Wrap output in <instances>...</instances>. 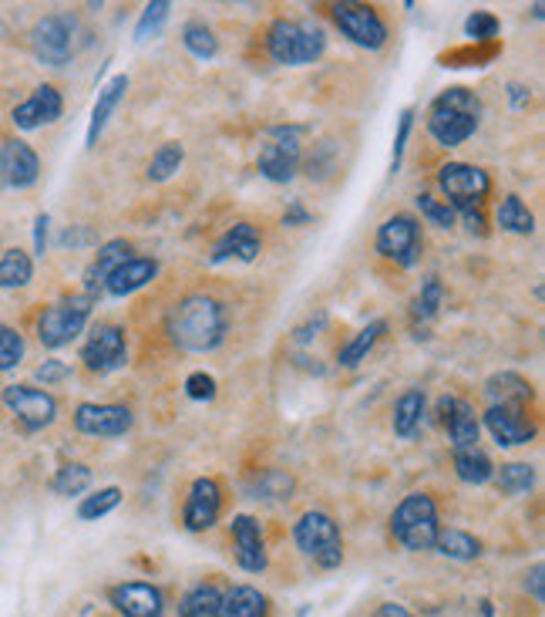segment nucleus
I'll use <instances>...</instances> for the list:
<instances>
[{
    "instance_id": "nucleus-9",
    "label": "nucleus",
    "mask_w": 545,
    "mask_h": 617,
    "mask_svg": "<svg viewBox=\"0 0 545 617\" xmlns=\"http://www.w3.org/2000/svg\"><path fill=\"white\" fill-rule=\"evenodd\" d=\"M378 253L397 267H415L421 256V224L411 213H394L378 227Z\"/></svg>"
},
{
    "instance_id": "nucleus-52",
    "label": "nucleus",
    "mask_w": 545,
    "mask_h": 617,
    "mask_svg": "<svg viewBox=\"0 0 545 617\" xmlns=\"http://www.w3.org/2000/svg\"><path fill=\"white\" fill-rule=\"evenodd\" d=\"M525 587L532 591V597H535L538 604L545 601V591H542V563H535V567H532V574H529V581H525Z\"/></svg>"
},
{
    "instance_id": "nucleus-7",
    "label": "nucleus",
    "mask_w": 545,
    "mask_h": 617,
    "mask_svg": "<svg viewBox=\"0 0 545 617\" xmlns=\"http://www.w3.org/2000/svg\"><path fill=\"white\" fill-rule=\"evenodd\" d=\"M91 304H95V300H91L88 294H68V297L55 300L51 307H44L40 318H37V338H40V344L44 347H65V344H71L84 331V324L91 318Z\"/></svg>"
},
{
    "instance_id": "nucleus-41",
    "label": "nucleus",
    "mask_w": 545,
    "mask_h": 617,
    "mask_svg": "<svg viewBox=\"0 0 545 617\" xmlns=\"http://www.w3.org/2000/svg\"><path fill=\"white\" fill-rule=\"evenodd\" d=\"M444 304V287L438 277H428L418 290V300H415V318L418 321H431Z\"/></svg>"
},
{
    "instance_id": "nucleus-28",
    "label": "nucleus",
    "mask_w": 545,
    "mask_h": 617,
    "mask_svg": "<svg viewBox=\"0 0 545 617\" xmlns=\"http://www.w3.org/2000/svg\"><path fill=\"white\" fill-rule=\"evenodd\" d=\"M246 493L253 500H290L293 493V476L283 469H259L246 479Z\"/></svg>"
},
{
    "instance_id": "nucleus-24",
    "label": "nucleus",
    "mask_w": 545,
    "mask_h": 617,
    "mask_svg": "<svg viewBox=\"0 0 545 617\" xmlns=\"http://www.w3.org/2000/svg\"><path fill=\"white\" fill-rule=\"evenodd\" d=\"M131 256V243L128 240H108L102 250H98V256L91 260V267H88V274H84V294L95 300V294L98 290H105V281L112 277V271H118L121 263Z\"/></svg>"
},
{
    "instance_id": "nucleus-33",
    "label": "nucleus",
    "mask_w": 545,
    "mask_h": 617,
    "mask_svg": "<svg viewBox=\"0 0 545 617\" xmlns=\"http://www.w3.org/2000/svg\"><path fill=\"white\" fill-rule=\"evenodd\" d=\"M454 472H459V479L468 482V487H485V482L495 476V466L478 446L475 449H454Z\"/></svg>"
},
{
    "instance_id": "nucleus-42",
    "label": "nucleus",
    "mask_w": 545,
    "mask_h": 617,
    "mask_svg": "<svg viewBox=\"0 0 545 617\" xmlns=\"http://www.w3.org/2000/svg\"><path fill=\"white\" fill-rule=\"evenodd\" d=\"M169 11L172 4L169 0H155V4H149L139 18V24H135V41H149L162 31V24L169 21Z\"/></svg>"
},
{
    "instance_id": "nucleus-2",
    "label": "nucleus",
    "mask_w": 545,
    "mask_h": 617,
    "mask_svg": "<svg viewBox=\"0 0 545 617\" xmlns=\"http://www.w3.org/2000/svg\"><path fill=\"white\" fill-rule=\"evenodd\" d=\"M478 118H482V99L468 92V88H448L431 105L428 132L438 146L459 149L478 132Z\"/></svg>"
},
{
    "instance_id": "nucleus-29",
    "label": "nucleus",
    "mask_w": 545,
    "mask_h": 617,
    "mask_svg": "<svg viewBox=\"0 0 545 617\" xmlns=\"http://www.w3.org/2000/svg\"><path fill=\"white\" fill-rule=\"evenodd\" d=\"M425 405H428L425 391L421 388H407L401 399L394 402V435L411 438L418 432L421 419H425Z\"/></svg>"
},
{
    "instance_id": "nucleus-37",
    "label": "nucleus",
    "mask_w": 545,
    "mask_h": 617,
    "mask_svg": "<svg viewBox=\"0 0 545 617\" xmlns=\"http://www.w3.org/2000/svg\"><path fill=\"white\" fill-rule=\"evenodd\" d=\"M88 487H91V469L84 462H65L51 479V490L58 496H81Z\"/></svg>"
},
{
    "instance_id": "nucleus-44",
    "label": "nucleus",
    "mask_w": 545,
    "mask_h": 617,
    "mask_svg": "<svg viewBox=\"0 0 545 617\" xmlns=\"http://www.w3.org/2000/svg\"><path fill=\"white\" fill-rule=\"evenodd\" d=\"M418 209H421V216L428 219L431 227H438V230H451L454 227V209L448 206V203H438L434 196H428V193H421L418 196Z\"/></svg>"
},
{
    "instance_id": "nucleus-23",
    "label": "nucleus",
    "mask_w": 545,
    "mask_h": 617,
    "mask_svg": "<svg viewBox=\"0 0 545 617\" xmlns=\"http://www.w3.org/2000/svg\"><path fill=\"white\" fill-rule=\"evenodd\" d=\"M159 274V260L152 256H128L118 271H112V277L105 281V290L112 297H128L135 290H142L149 281H155Z\"/></svg>"
},
{
    "instance_id": "nucleus-18",
    "label": "nucleus",
    "mask_w": 545,
    "mask_h": 617,
    "mask_svg": "<svg viewBox=\"0 0 545 617\" xmlns=\"http://www.w3.org/2000/svg\"><path fill=\"white\" fill-rule=\"evenodd\" d=\"M37 175H40V159L27 142L8 139L0 146V183L8 190H27L37 183Z\"/></svg>"
},
{
    "instance_id": "nucleus-6",
    "label": "nucleus",
    "mask_w": 545,
    "mask_h": 617,
    "mask_svg": "<svg viewBox=\"0 0 545 617\" xmlns=\"http://www.w3.org/2000/svg\"><path fill=\"white\" fill-rule=\"evenodd\" d=\"M303 132H306L303 125H272L266 132V146L256 156L259 175H266L269 183H290L300 169Z\"/></svg>"
},
{
    "instance_id": "nucleus-12",
    "label": "nucleus",
    "mask_w": 545,
    "mask_h": 617,
    "mask_svg": "<svg viewBox=\"0 0 545 617\" xmlns=\"http://www.w3.org/2000/svg\"><path fill=\"white\" fill-rule=\"evenodd\" d=\"M0 402L11 409V415H18V422L27 432H40L48 429L58 419V399L51 391H40L31 385H8L0 391Z\"/></svg>"
},
{
    "instance_id": "nucleus-13",
    "label": "nucleus",
    "mask_w": 545,
    "mask_h": 617,
    "mask_svg": "<svg viewBox=\"0 0 545 617\" xmlns=\"http://www.w3.org/2000/svg\"><path fill=\"white\" fill-rule=\"evenodd\" d=\"M334 24L344 37H350L357 48L378 52L387 44V24L371 4H334Z\"/></svg>"
},
{
    "instance_id": "nucleus-54",
    "label": "nucleus",
    "mask_w": 545,
    "mask_h": 617,
    "mask_svg": "<svg viewBox=\"0 0 545 617\" xmlns=\"http://www.w3.org/2000/svg\"><path fill=\"white\" fill-rule=\"evenodd\" d=\"M522 99H525V88H522V84H512V105H522Z\"/></svg>"
},
{
    "instance_id": "nucleus-39",
    "label": "nucleus",
    "mask_w": 545,
    "mask_h": 617,
    "mask_svg": "<svg viewBox=\"0 0 545 617\" xmlns=\"http://www.w3.org/2000/svg\"><path fill=\"white\" fill-rule=\"evenodd\" d=\"M182 159H186V149H182V142H165V146L152 156V162H149V180H152V183L172 180V175L178 172V165H182Z\"/></svg>"
},
{
    "instance_id": "nucleus-40",
    "label": "nucleus",
    "mask_w": 545,
    "mask_h": 617,
    "mask_svg": "<svg viewBox=\"0 0 545 617\" xmlns=\"http://www.w3.org/2000/svg\"><path fill=\"white\" fill-rule=\"evenodd\" d=\"M118 503H121V490H118V487H105V490H98V493H91V496L81 500L78 516H81V519H102V516L112 513Z\"/></svg>"
},
{
    "instance_id": "nucleus-10",
    "label": "nucleus",
    "mask_w": 545,
    "mask_h": 617,
    "mask_svg": "<svg viewBox=\"0 0 545 617\" xmlns=\"http://www.w3.org/2000/svg\"><path fill=\"white\" fill-rule=\"evenodd\" d=\"M31 48L37 61L51 68H65L74 58V21L68 14L40 18L31 31Z\"/></svg>"
},
{
    "instance_id": "nucleus-15",
    "label": "nucleus",
    "mask_w": 545,
    "mask_h": 617,
    "mask_svg": "<svg viewBox=\"0 0 545 617\" xmlns=\"http://www.w3.org/2000/svg\"><path fill=\"white\" fill-rule=\"evenodd\" d=\"M135 415L125 405H98V402H84L74 409V429L91 438H118L131 429Z\"/></svg>"
},
{
    "instance_id": "nucleus-31",
    "label": "nucleus",
    "mask_w": 545,
    "mask_h": 617,
    "mask_svg": "<svg viewBox=\"0 0 545 617\" xmlns=\"http://www.w3.org/2000/svg\"><path fill=\"white\" fill-rule=\"evenodd\" d=\"M434 550L444 553L448 560H478L482 553V540L472 537L468 530H459V526H448V530H438V540H434Z\"/></svg>"
},
{
    "instance_id": "nucleus-1",
    "label": "nucleus",
    "mask_w": 545,
    "mask_h": 617,
    "mask_svg": "<svg viewBox=\"0 0 545 617\" xmlns=\"http://www.w3.org/2000/svg\"><path fill=\"white\" fill-rule=\"evenodd\" d=\"M225 331H230V315H225V307L209 294L182 297L165 315L169 341L182 351H196V355L216 351L225 341Z\"/></svg>"
},
{
    "instance_id": "nucleus-3",
    "label": "nucleus",
    "mask_w": 545,
    "mask_h": 617,
    "mask_svg": "<svg viewBox=\"0 0 545 617\" xmlns=\"http://www.w3.org/2000/svg\"><path fill=\"white\" fill-rule=\"evenodd\" d=\"M266 52L277 65L287 68H300V65H313L327 52V34L310 24V21H272L269 34H266Z\"/></svg>"
},
{
    "instance_id": "nucleus-30",
    "label": "nucleus",
    "mask_w": 545,
    "mask_h": 617,
    "mask_svg": "<svg viewBox=\"0 0 545 617\" xmlns=\"http://www.w3.org/2000/svg\"><path fill=\"white\" fill-rule=\"evenodd\" d=\"M31 277H34L31 253H24L21 247L0 250V287H4V290H18V287H27Z\"/></svg>"
},
{
    "instance_id": "nucleus-21",
    "label": "nucleus",
    "mask_w": 545,
    "mask_h": 617,
    "mask_svg": "<svg viewBox=\"0 0 545 617\" xmlns=\"http://www.w3.org/2000/svg\"><path fill=\"white\" fill-rule=\"evenodd\" d=\"M230 534H233V544H236V563L250 574H263L269 557H266V544H263V530L259 523L246 513H240L233 523H230Z\"/></svg>"
},
{
    "instance_id": "nucleus-20",
    "label": "nucleus",
    "mask_w": 545,
    "mask_h": 617,
    "mask_svg": "<svg viewBox=\"0 0 545 617\" xmlns=\"http://www.w3.org/2000/svg\"><path fill=\"white\" fill-rule=\"evenodd\" d=\"M112 604L125 617H162L165 610L162 591L146 581H128V584L112 587Z\"/></svg>"
},
{
    "instance_id": "nucleus-46",
    "label": "nucleus",
    "mask_w": 545,
    "mask_h": 617,
    "mask_svg": "<svg viewBox=\"0 0 545 617\" xmlns=\"http://www.w3.org/2000/svg\"><path fill=\"white\" fill-rule=\"evenodd\" d=\"M411 125H415V108H404V112H401V118H397V136H394V152H391V172H397V169H401L407 136H411Z\"/></svg>"
},
{
    "instance_id": "nucleus-32",
    "label": "nucleus",
    "mask_w": 545,
    "mask_h": 617,
    "mask_svg": "<svg viewBox=\"0 0 545 617\" xmlns=\"http://www.w3.org/2000/svg\"><path fill=\"white\" fill-rule=\"evenodd\" d=\"M387 331V321H371L368 328H363V331H357L344 347H340V355H337V362L344 365V368H357L363 358H368L371 355V351H374V344L381 341V334Z\"/></svg>"
},
{
    "instance_id": "nucleus-53",
    "label": "nucleus",
    "mask_w": 545,
    "mask_h": 617,
    "mask_svg": "<svg viewBox=\"0 0 545 617\" xmlns=\"http://www.w3.org/2000/svg\"><path fill=\"white\" fill-rule=\"evenodd\" d=\"M374 617H415V614L407 607H401V604H381Z\"/></svg>"
},
{
    "instance_id": "nucleus-5",
    "label": "nucleus",
    "mask_w": 545,
    "mask_h": 617,
    "mask_svg": "<svg viewBox=\"0 0 545 617\" xmlns=\"http://www.w3.org/2000/svg\"><path fill=\"white\" fill-rule=\"evenodd\" d=\"M293 540H297L300 553L310 557L321 570H337L344 563V537H340V526L331 513L306 510L293 526Z\"/></svg>"
},
{
    "instance_id": "nucleus-49",
    "label": "nucleus",
    "mask_w": 545,
    "mask_h": 617,
    "mask_svg": "<svg viewBox=\"0 0 545 617\" xmlns=\"http://www.w3.org/2000/svg\"><path fill=\"white\" fill-rule=\"evenodd\" d=\"M48 227H51V216L37 213V219H34V253L37 256H44V250H48Z\"/></svg>"
},
{
    "instance_id": "nucleus-27",
    "label": "nucleus",
    "mask_w": 545,
    "mask_h": 617,
    "mask_svg": "<svg viewBox=\"0 0 545 617\" xmlns=\"http://www.w3.org/2000/svg\"><path fill=\"white\" fill-rule=\"evenodd\" d=\"M269 601L256 587H233L225 591L212 617H266Z\"/></svg>"
},
{
    "instance_id": "nucleus-4",
    "label": "nucleus",
    "mask_w": 545,
    "mask_h": 617,
    "mask_svg": "<svg viewBox=\"0 0 545 617\" xmlns=\"http://www.w3.org/2000/svg\"><path fill=\"white\" fill-rule=\"evenodd\" d=\"M438 506L428 493H411L397 503V510L391 513V534L401 547L407 550H434L438 540Z\"/></svg>"
},
{
    "instance_id": "nucleus-43",
    "label": "nucleus",
    "mask_w": 545,
    "mask_h": 617,
    "mask_svg": "<svg viewBox=\"0 0 545 617\" xmlns=\"http://www.w3.org/2000/svg\"><path fill=\"white\" fill-rule=\"evenodd\" d=\"M21 358H24V338L11 324H0V372L18 368Z\"/></svg>"
},
{
    "instance_id": "nucleus-22",
    "label": "nucleus",
    "mask_w": 545,
    "mask_h": 617,
    "mask_svg": "<svg viewBox=\"0 0 545 617\" xmlns=\"http://www.w3.org/2000/svg\"><path fill=\"white\" fill-rule=\"evenodd\" d=\"M263 250V237L253 224H233L225 230L216 243H212V253H209V263H222V260H243V263H253Z\"/></svg>"
},
{
    "instance_id": "nucleus-47",
    "label": "nucleus",
    "mask_w": 545,
    "mask_h": 617,
    "mask_svg": "<svg viewBox=\"0 0 545 617\" xmlns=\"http://www.w3.org/2000/svg\"><path fill=\"white\" fill-rule=\"evenodd\" d=\"M186 395L193 402H212L216 399V378L206 375V372H193L186 378Z\"/></svg>"
},
{
    "instance_id": "nucleus-50",
    "label": "nucleus",
    "mask_w": 545,
    "mask_h": 617,
    "mask_svg": "<svg viewBox=\"0 0 545 617\" xmlns=\"http://www.w3.org/2000/svg\"><path fill=\"white\" fill-rule=\"evenodd\" d=\"M310 219H313V216L303 209V203H300V199H293V203L287 206V213H283V227H306Z\"/></svg>"
},
{
    "instance_id": "nucleus-38",
    "label": "nucleus",
    "mask_w": 545,
    "mask_h": 617,
    "mask_svg": "<svg viewBox=\"0 0 545 617\" xmlns=\"http://www.w3.org/2000/svg\"><path fill=\"white\" fill-rule=\"evenodd\" d=\"M535 487V469L529 462H509L498 469V490L509 496H522Z\"/></svg>"
},
{
    "instance_id": "nucleus-17",
    "label": "nucleus",
    "mask_w": 545,
    "mask_h": 617,
    "mask_svg": "<svg viewBox=\"0 0 545 617\" xmlns=\"http://www.w3.org/2000/svg\"><path fill=\"white\" fill-rule=\"evenodd\" d=\"M438 415H441V425H444L448 435H451V449H475V446H478L482 425H478L475 409H472L465 399H454V395H441V399H438Z\"/></svg>"
},
{
    "instance_id": "nucleus-34",
    "label": "nucleus",
    "mask_w": 545,
    "mask_h": 617,
    "mask_svg": "<svg viewBox=\"0 0 545 617\" xmlns=\"http://www.w3.org/2000/svg\"><path fill=\"white\" fill-rule=\"evenodd\" d=\"M498 227L509 230V233H519V237H529L535 230V216L532 209L519 199V196H506L502 203H498Z\"/></svg>"
},
{
    "instance_id": "nucleus-45",
    "label": "nucleus",
    "mask_w": 545,
    "mask_h": 617,
    "mask_svg": "<svg viewBox=\"0 0 545 617\" xmlns=\"http://www.w3.org/2000/svg\"><path fill=\"white\" fill-rule=\"evenodd\" d=\"M498 31H502V24H498V18L488 14V11H475V14L465 21V34H468L472 41H491V37H498Z\"/></svg>"
},
{
    "instance_id": "nucleus-14",
    "label": "nucleus",
    "mask_w": 545,
    "mask_h": 617,
    "mask_svg": "<svg viewBox=\"0 0 545 617\" xmlns=\"http://www.w3.org/2000/svg\"><path fill=\"white\" fill-rule=\"evenodd\" d=\"M485 425L498 446H529L538 432L532 405H488Z\"/></svg>"
},
{
    "instance_id": "nucleus-25",
    "label": "nucleus",
    "mask_w": 545,
    "mask_h": 617,
    "mask_svg": "<svg viewBox=\"0 0 545 617\" xmlns=\"http://www.w3.org/2000/svg\"><path fill=\"white\" fill-rule=\"evenodd\" d=\"M125 92H128V75H115V78H112L108 84H102V92H98V102H95V108H91V122H88V136H84L88 149H91V146H98V139H102V132H105L108 118L115 115V108L121 105Z\"/></svg>"
},
{
    "instance_id": "nucleus-26",
    "label": "nucleus",
    "mask_w": 545,
    "mask_h": 617,
    "mask_svg": "<svg viewBox=\"0 0 545 617\" xmlns=\"http://www.w3.org/2000/svg\"><path fill=\"white\" fill-rule=\"evenodd\" d=\"M485 395L488 405H532V385L515 372L491 375L485 381Z\"/></svg>"
},
{
    "instance_id": "nucleus-16",
    "label": "nucleus",
    "mask_w": 545,
    "mask_h": 617,
    "mask_svg": "<svg viewBox=\"0 0 545 617\" xmlns=\"http://www.w3.org/2000/svg\"><path fill=\"white\" fill-rule=\"evenodd\" d=\"M219 513H222V490H219V482L209 479V476H199L193 487H189L186 506H182V523H186V530L202 534V530H212Z\"/></svg>"
},
{
    "instance_id": "nucleus-36",
    "label": "nucleus",
    "mask_w": 545,
    "mask_h": 617,
    "mask_svg": "<svg viewBox=\"0 0 545 617\" xmlns=\"http://www.w3.org/2000/svg\"><path fill=\"white\" fill-rule=\"evenodd\" d=\"M182 44H186V52L193 58H199V61H209L219 52V41H216L212 27L202 24V21H189L186 24V31H182Z\"/></svg>"
},
{
    "instance_id": "nucleus-8",
    "label": "nucleus",
    "mask_w": 545,
    "mask_h": 617,
    "mask_svg": "<svg viewBox=\"0 0 545 617\" xmlns=\"http://www.w3.org/2000/svg\"><path fill=\"white\" fill-rule=\"evenodd\" d=\"M438 186L448 196V206L454 213H465V209H482L485 196L491 193V180L488 172L468 162H448L438 169Z\"/></svg>"
},
{
    "instance_id": "nucleus-19",
    "label": "nucleus",
    "mask_w": 545,
    "mask_h": 617,
    "mask_svg": "<svg viewBox=\"0 0 545 617\" xmlns=\"http://www.w3.org/2000/svg\"><path fill=\"white\" fill-rule=\"evenodd\" d=\"M65 112V99L55 84H37L34 95L24 99L14 112H11V122L21 128V132H31V128H40V125H51L58 122Z\"/></svg>"
},
{
    "instance_id": "nucleus-48",
    "label": "nucleus",
    "mask_w": 545,
    "mask_h": 617,
    "mask_svg": "<svg viewBox=\"0 0 545 617\" xmlns=\"http://www.w3.org/2000/svg\"><path fill=\"white\" fill-rule=\"evenodd\" d=\"M71 375V368L65 365V362H44L40 368H37V381H44V385H58V381H65Z\"/></svg>"
},
{
    "instance_id": "nucleus-35",
    "label": "nucleus",
    "mask_w": 545,
    "mask_h": 617,
    "mask_svg": "<svg viewBox=\"0 0 545 617\" xmlns=\"http://www.w3.org/2000/svg\"><path fill=\"white\" fill-rule=\"evenodd\" d=\"M219 601H222L219 587L199 584V587H193L186 597L178 601V617H212L216 607H219Z\"/></svg>"
},
{
    "instance_id": "nucleus-11",
    "label": "nucleus",
    "mask_w": 545,
    "mask_h": 617,
    "mask_svg": "<svg viewBox=\"0 0 545 617\" xmlns=\"http://www.w3.org/2000/svg\"><path fill=\"white\" fill-rule=\"evenodd\" d=\"M81 362L95 375H112L128 365V341L118 324H95L81 347Z\"/></svg>"
},
{
    "instance_id": "nucleus-51",
    "label": "nucleus",
    "mask_w": 545,
    "mask_h": 617,
    "mask_svg": "<svg viewBox=\"0 0 545 617\" xmlns=\"http://www.w3.org/2000/svg\"><path fill=\"white\" fill-rule=\"evenodd\" d=\"M454 216H462L465 227H468L472 233H478V237L488 233V230H485V213H482V209H465V213H454Z\"/></svg>"
}]
</instances>
